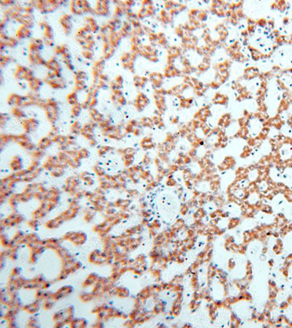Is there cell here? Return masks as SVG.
Segmentation results:
<instances>
[{
  "label": "cell",
  "mask_w": 292,
  "mask_h": 328,
  "mask_svg": "<svg viewBox=\"0 0 292 328\" xmlns=\"http://www.w3.org/2000/svg\"><path fill=\"white\" fill-rule=\"evenodd\" d=\"M48 64V68L51 69V70L53 71V72L55 73L56 71H60L61 70H62V69H61V66H60V64H58V63L56 62V60H50L49 61V62H46V65Z\"/></svg>",
  "instance_id": "cell-1"
},
{
  "label": "cell",
  "mask_w": 292,
  "mask_h": 328,
  "mask_svg": "<svg viewBox=\"0 0 292 328\" xmlns=\"http://www.w3.org/2000/svg\"><path fill=\"white\" fill-rule=\"evenodd\" d=\"M60 21L62 23V25L64 27V29H65V31H71V22L70 20V16L66 15L65 16L62 17Z\"/></svg>",
  "instance_id": "cell-2"
},
{
  "label": "cell",
  "mask_w": 292,
  "mask_h": 328,
  "mask_svg": "<svg viewBox=\"0 0 292 328\" xmlns=\"http://www.w3.org/2000/svg\"><path fill=\"white\" fill-rule=\"evenodd\" d=\"M29 33L30 34V31H29L28 29H26V27H22V28L20 29L19 31H18V34H17V37H18L19 38H23V37H24L23 35H24L25 38V37H29Z\"/></svg>",
  "instance_id": "cell-3"
}]
</instances>
